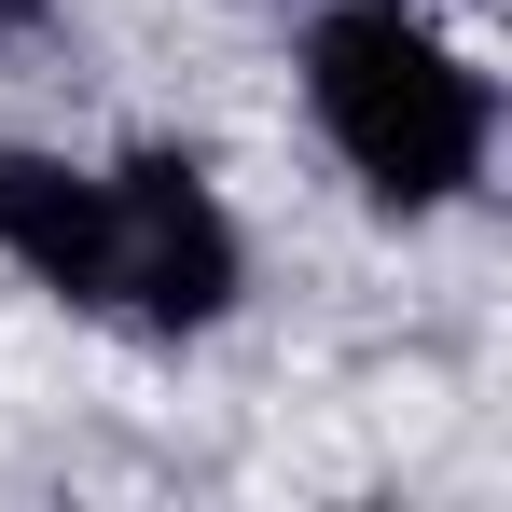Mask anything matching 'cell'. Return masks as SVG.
<instances>
[{
    "label": "cell",
    "mask_w": 512,
    "mask_h": 512,
    "mask_svg": "<svg viewBox=\"0 0 512 512\" xmlns=\"http://www.w3.org/2000/svg\"><path fill=\"white\" fill-rule=\"evenodd\" d=\"M236 277H250V250H236L194 153H125L111 167V319L125 333H153V346L208 333L236 305Z\"/></svg>",
    "instance_id": "cell-2"
},
{
    "label": "cell",
    "mask_w": 512,
    "mask_h": 512,
    "mask_svg": "<svg viewBox=\"0 0 512 512\" xmlns=\"http://www.w3.org/2000/svg\"><path fill=\"white\" fill-rule=\"evenodd\" d=\"M305 111H319V139L346 153V180L374 208H402V222L457 208L485 180V153H499L485 70L429 14H402V0H333L305 28Z\"/></svg>",
    "instance_id": "cell-1"
},
{
    "label": "cell",
    "mask_w": 512,
    "mask_h": 512,
    "mask_svg": "<svg viewBox=\"0 0 512 512\" xmlns=\"http://www.w3.org/2000/svg\"><path fill=\"white\" fill-rule=\"evenodd\" d=\"M42 28H56V0H0V56H14V42H42Z\"/></svg>",
    "instance_id": "cell-4"
},
{
    "label": "cell",
    "mask_w": 512,
    "mask_h": 512,
    "mask_svg": "<svg viewBox=\"0 0 512 512\" xmlns=\"http://www.w3.org/2000/svg\"><path fill=\"white\" fill-rule=\"evenodd\" d=\"M0 263H28L56 305L111 319V167L0 139Z\"/></svg>",
    "instance_id": "cell-3"
}]
</instances>
